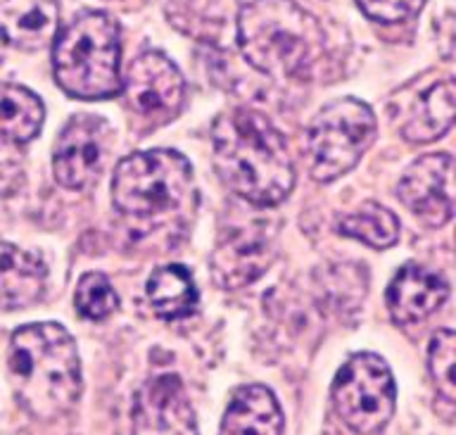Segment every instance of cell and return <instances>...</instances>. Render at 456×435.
Wrapping results in <instances>:
<instances>
[{
	"instance_id": "6da1fadb",
	"label": "cell",
	"mask_w": 456,
	"mask_h": 435,
	"mask_svg": "<svg viewBox=\"0 0 456 435\" xmlns=\"http://www.w3.org/2000/svg\"><path fill=\"white\" fill-rule=\"evenodd\" d=\"M214 167L221 181L255 207H273L295 185L288 141L271 119L248 107L219 114L212 128Z\"/></svg>"
},
{
	"instance_id": "7a4b0ae2",
	"label": "cell",
	"mask_w": 456,
	"mask_h": 435,
	"mask_svg": "<svg viewBox=\"0 0 456 435\" xmlns=\"http://www.w3.org/2000/svg\"><path fill=\"white\" fill-rule=\"evenodd\" d=\"M10 378L14 392L31 416L57 419L81 395V359L77 342L57 324H27L10 341Z\"/></svg>"
},
{
	"instance_id": "3957f363",
	"label": "cell",
	"mask_w": 456,
	"mask_h": 435,
	"mask_svg": "<svg viewBox=\"0 0 456 435\" xmlns=\"http://www.w3.org/2000/svg\"><path fill=\"white\" fill-rule=\"evenodd\" d=\"M238 45L255 70L305 77L326 48L319 20L295 0H252L238 14Z\"/></svg>"
},
{
	"instance_id": "277c9868",
	"label": "cell",
	"mask_w": 456,
	"mask_h": 435,
	"mask_svg": "<svg viewBox=\"0 0 456 435\" xmlns=\"http://www.w3.org/2000/svg\"><path fill=\"white\" fill-rule=\"evenodd\" d=\"M119 24L105 12H84L62 29L53 45V71L64 93L105 100L121 91Z\"/></svg>"
},
{
	"instance_id": "5b68a950",
	"label": "cell",
	"mask_w": 456,
	"mask_h": 435,
	"mask_svg": "<svg viewBox=\"0 0 456 435\" xmlns=\"http://www.w3.org/2000/svg\"><path fill=\"white\" fill-rule=\"evenodd\" d=\"M192 191V167L176 150H145L124 157L112 178L117 209L131 217H152L176 209Z\"/></svg>"
},
{
	"instance_id": "8992f818",
	"label": "cell",
	"mask_w": 456,
	"mask_h": 435,
	"mask_svg": "<svg viewBox=\"0 0 456 435\" xmlns=\"http://www.w3.org/2000/svg\"><path fill=\"white\" fill-rule=\"evenodd\" d=\"M378 134L376 114L363 100L340 98L314 117L306 134L309 171L321 184H330L356 167Z\"/></svg>"
},
{
	"instance_id": "52a82bcc",
	"label": "cell",
	"mask_w": 456,
	"mask_h": 435,
	"mask_svg": "<svg viewBox=\"0 0 456 435\" xmlns=\"http://www.w3.org/2000/svg\"><path fill=\"white\" fill-rule=\"evenodd\" d=\"M330 398L345 426L359 435L378 433L387 426L397 405L390 366L370 352L349 357L335 373Z\"/></svg>"
},
{
	"instance_id": "ba28073f",
	"label": "cell",
	"mask_w": 456,
	"mask_h": 435,
	"mask_svg": "<svg viewBox=\"0 0 456 435\" xmlns=\"http://www.w3.org/2000/svg\"><path fill=\"white\" fill-rule=\"evenodd\" d=\"M126 105L155 127L167 124L181 112L185 103V81L169 57L159 50H150L128 64L121 78Z\"/></svg>"
},
{
	"instance_id": "9c48e42d",
	"label": "cell",
	"mask_w": 456,
	"mask_h": 435,
	"mask_svg": "<svg viewBox=\"0 0 456 435\" xmlns=\"http://www.w3.org/2000/svg\"><path fill=\"white\" fill-rule=\"evenodd\" d=\"M112 131L102 117L77 114L67 121L53 152V174L62 188L86 191L100 178L110 155Z\"/></svg>"
},
{
	"instance_id": "30bf717a",
	"label": "cell",
	"mask_w": 456,
	"mask_h": 435,
	"mask_svg": "<svg viewBox=\"0 0 456 435\" xmlns=\"http://www.w3.org/2000/svg\"><path fill=\"white\" fill-rule=\"evenodd\" d=\"M399 200L428 226H444L454 217V157L433 152L406 167L397 185Z\"/></svg>"
},
{
	"instance_id": "8fae6325",
	"label": "cell",
	"mask_w": 456,
	"mask_h": 435,
	"mask_svg": "<svg viewBox=\"0 0 456 435\" xmlns=\"http://www.w3.org/2000/svg\"><path fill=\"white\" fill-rule=\"evenodd\" d=\"M276 252V226L262 217L242 224L221 238L212 255L214 281L221 288H242L269 269Z\"/></svg>"
},
{
	"instance_id": "7c38bea8",
	"label": "cell",
	"mask_w": 456,
	"mask_h": 435,
	"mask_svg": "<svg viewBox=\"0 0 456 435\" xmlns=\"http://www.w3.org/2000/svg\"><path fill=\"white\" fill-rule=\"evenodd\" d=\"M134 435H198V419L176 373H159L134 399Z\"/></svg>"
},
{
	"instance_id": "4fadbf2b",
	"label": "cell",
	"mask_w": 456,
	"mask_h": 435,
	"mask_svg": "<svg viewBox=\"0 0 456 435\" xmlns=\"http://www.w3.org/2000/svg\"><path fill=\"white\" fill-rule=\"evenodd\" d=\"M449 298L447 278L430 271L420 264H406L395 274V278L387 285L385 300L390 309L392 319L409 326L428 319L435 309L444 305Z\"/></svg>"
},
{
	"instance_id": "5bb4252c",
	"label": "cell",
	"mask_w": 456,
	"mask_h": 435,
	"mask_svg": "<svg viewBox=\"0 0 456 435\" xmlns=\"http://www.w3.org/2000/svg\"><path fill=\"white\" fill-rule=\"evenodd\" d=\"M60 0H0V36L12 48L41 50L55 41Z\"/></svg>"
},
{
	"instance_id": "9a60e30c",
	"label": "cell",
	"mask_w": 456,
	"mask_h": 435,
	"mask_svg": "<svg viewBox=\"0 0 456 435\" xmlns=\"http://www.w3.org/2000/svg\"><path fill=\"white\" fill-rule=\"evenodd\" d=\"M283 423L281 405L266 385H242L228 402L219 435H281Z\"/></svg>"
},
{
	"instance_id": "2e32d148",
	"label": "cell",
	"mask_w": 456,
	"mask_h": 435,
	"mask_svg": "<svg viewBox=\"0 0 456 435\" xmlns=\"http://www.w3.org/2000/svg\"><path fill=\"white\" fill-rule=\"evenodd\" d=\"M45 264L12 242L0 241V312L34 305L45 291Z\"/></svg>"
},
{
	"instance_id": "e0dca14e",
	"label": "cell",
	"mask_w": 456,
	"mask_h": 435,
	"mask_svg": "<svg viewBox=\"0 0 456 435\" xmlns=\"http://www.w3.org/2000/svg\"><path fill=\"white\" fill-rule=\"evenodd\" d=\"M454 121V84L452 78L435 81L413 100L402 121V135L411 143L437 141Z\"/></svg>"
},
{
	"instance_id": "ac0fdd59",
	"label": "cell",
	"mask_w": 456,
	"mask_h": 435,
	"mask_svg": "<svg viewBox=\"0 0 456 435\" xmlns=\"http://www.w3.org/2000/svg\"><path fill=\"white\" fill-rule=\"evenodd\" d=\"M145 295H148L152 312L167 321L185 319L195 314L200 305L198 285L192 281L191 271L181 264H169V267L157 269L148 278Z\"/></svg>"
},
{
	"instance_id": "d6986e66",
	"label": "cell",
	"mask_w": 456,
	"mask_h": 435,
	"mask_svg": "<svg viewBox=\"0 0 456 435\" xmlns=\"http://www.w3.org/2000/svg\"><path fill=\"white\" fill-rule=\"evenodd\" d=\"M45 119L41 98L24 86L0 81V135L27 143L38 135Z\"/></svg>"
},
{
	"instance_id": "ffe728a7",
	"label": "cell",
	"mask_w": 456,
	"mask_h": 435,
	"mask_svg": "<svg viewBox=\"0 0 456 435\" xmlns=\"http://www.w3.org/2000/svg\"><path fill=\"white\" fill-rule=\"evenodd\" d=\"M338 231L349 238L366 242L369 248H392L399 238V219L392 209L378 205L373 200L363 202L359 209L345 214L338 221Z\"/></svg>"
},
{
	"instance_id": "44dd1931",
	"label": "cell",
	"mask_w": 456,
	"mask_h": 435,
	"mask_svg": "<svg viewBox=\"0 0 456 435\" xmlns=\"http://www.w3.org/2000/svg\"><path fill=\"white\" fill-rule=\"evenodd\" d=\"M74 305H77L78 314L84 319L102 321L119 307V298H117V291H114L105 274L88 271V274L78 278Z\"/></svg>"
},
{
	"instance_id": "7402d4cb",
	"label": "cell",
	"mask_w": 456,
	"mask_h": 435,
	"mask_svg": "<svg viewBox=\"0 0 456 435\" xmlns=\"http://www.w3.org/2000/svg\"><path fill=\"white\" fill-rule=\"evenodd\" d=\"M454 352H456V338L454 331L442 328L433 335L430 348H428V369L433 378L437 395L447 406H454L456 388H454Z\"/></svg>"
},
{
	"instance_id": "603a6c76",
	"label": "cell",
	"mask_w": 456,
	"mask_h": 435,
	"mask_svg": "<svg viewBox=\"0 0 456 435\" xmlns=\"http://www.w3.org/2000/svg\"><path fill=\"white\" fill-rule=\"evenodd\" d=\"M362 12L380 24H399L416 17L426 0H356Z\"/></svg>"
},
{
	"instance_id": "cb8c5ba5",
	"label": "cell",
	"mask_w": 456,
	"mask_h": 435,
	"mask_svg": "<svg viewBox=\"0 0 456 435\" xmlns=\"http://www.w3.org/2000/svg\"><path fill=\"white\" fill-rule=\"evenodd\" d=\"M24 174V150L21 143L0 135V198H5L17 188Z\"/></svg>"
},
{
	"instance_id": "d4e9b609",
	"label": "cell",
	"mask_w": 456,
	"mask_h": 435,
	"mask_svg": "<svg viewBox=\"0 0 456 435\" xmlns=\"http://www.w3.org/2000/svg\"><path fill=\"white\" fill-rule=\"evenodd\" d=\"M107 3H119V5H145L152 0H107Z\"/></svg>"
}]
</instances>
